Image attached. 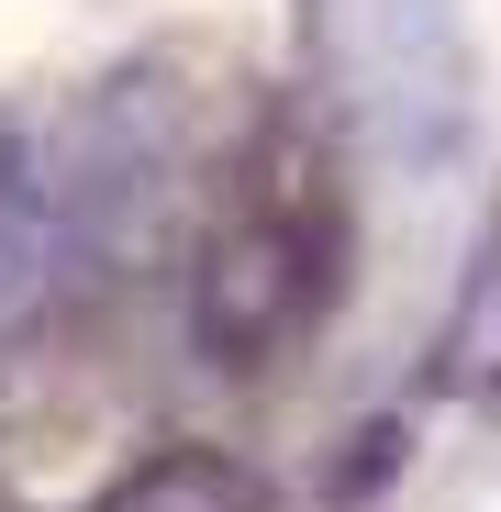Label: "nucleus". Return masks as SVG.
Returning <instances> with one entry per match:
<instances>
[{
	"label": "nucleus",
	"instance_id": "obj_1",
	"mask_svg": "<svg viewBox=\"0 0 501 512\" xmlns=\"http://www.w3.org/2000/svg\"><path fill=\"white\" fill-rule=\"evenodd\" d=\"M67 245H78L67 190L45 179L23 145H0V334L45 312V290L67 279Z\"/></svg>",
	"mask_w": 501,
	"mask_h": 512
}]
</instances>
